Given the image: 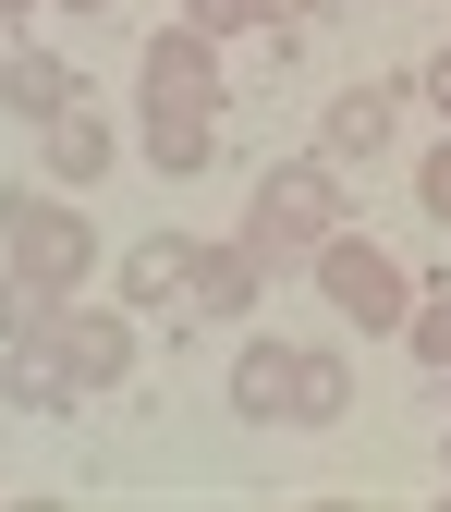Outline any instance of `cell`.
I'll return each instance as SVG.
<instances>
[{
  "instance_id": "obj_1",
  "label": "cell",
  "mask_w": 451,
  "mask_h": 512,
  "mask_svg": "<svg viewBox=\"0 0 451 512\" xmlns=\"http://www.w3.org/2000/svg\"><path fill=\"white\" fill-rule=\"evenodd\" d=\"M342 403H354L342 354H293V342H256V354L232 366V415H293V427H342Z\"/></svg>"
},
{
  "instance_id": "obj_2",
  "label": "cell",
  "mask_w": 451,
  "mask_h": 512,
  "mask_svg": "<svg viewBox=\"0 0 451 512\" xmlns=\"http://www.w3.org/2000/svg\"><path fill=\"white\" fill-rule=\"evenodd\" d=\"M330 232H342V183L317 171V159H293V171L256 183V220H244V244H256V256H317Z\"/></svg>"
},
{
  "instance_id": "obj_3",
  "label": "cell",
  "mask_w": 451,
  "mask_h": 512,
  "mask_svg": "<svg viewBox=\"0 0 451 512\" xmlns=\"http://www.w3.org/2000/svg\"><path fill=\"white\" fill-rule=\"evenodd\" d=\"M317 293H330L342 317H354V330H391V317H415V293H403V269H391V256H378V244H317Z\"/></svg>"
},
{
  "instance_id": "obj_4",
  "label": "cell",
  "mask_w": 451,
  "mask_h": 512,
  "mask_svg": "<svg viewBox=\"0 0 451 512\" xmlns=\"http://www.w3.org/2000/svg\"><path fill=\"white\" fill-rule=\"evenodd\" d=\"M0 244H13V269H49L61 293H74L86 256H98V232H86L74 208H49V196H0Z\"/></svg>"
},
{
  "instance_id": "obj_5",
  "label": "cell",
  "mask_w": 451,
  "mask_h": 512,
  "mask_svg": "<svg viewBox=\"0 0 451 512\" xmlns=\"http://www.w3.org/2000/svg\"><path fill=\"white\" fill-rule=\"evenodd\" d=\"M147 110H220V74H208V37L196 25L147 49Z\"/></svg>"
},
{
  "instance_id": "obj_6",
  "label": "cell",
  "mask_w": 451,
  "mask_h": 512,
  "mask_svg": "<svg viewBox=\"0 0 451 512\" xmlns=\"http://www.w3.org/2000/svg\"><path fill=\"white\" fill-rule=\"evenodd\" d=\"M61 354H74V391H110V378L135 366V330H122V317H61Z\"/></svg>"
},
{
  "instance_id": "obj_7",
  "label": "cell",
  "mask_w": 451,
  "mask_h": 512,
  "mask_svg": "<svg viewBox=\"0 0 451 512\" xmlns=\"http://www.w3.org/2000/svg\"><path fill=\"white\" fill-rule=\"evenodd\" d=\"M147 159L159 171H208L220 159V110H147Z\"/></svg>"
},
{
  "instance_id": "obj_8",
  "label": "cell",
  "mask_w": 451,
  "mask_h": 512,
  "mask_svg": "<svg viewBox=\"0 0 451 512\" xmlns=\"http://www.w3.org/2000/svg\"><path fill=\"white\" fill-rule=\"evenodd\" d=\"M13 403H25V415H49V403H74V354H61V330L13 342Z\"/></svg>"
},
{
  "instance_id": "obj_9",
  "label": "cell",
  "mask_w": 451,
  "mask_h": 512,
  "mask_svg": "<svg viewBox=\"0 0 451 512\" xmlns=\"http://www.w3.org/2000/svg\"><path fill=\"white\" fill-rule=\"evenodd\" d=\"M0 98H13V110H37V122H61V110H74V74H61L49 49H13V74H0Z\"/></svg>"
},
{
  "instance_id": "obj_10",
  "label": "cell",
  "mask_w": 451,
  "mask_h": 512,
  "mask_svg": "<svg viewBox=\"0 0 451 512\" xmlns=\"http://www.w3.org/2000/svg\"><path fill=\"white\" fill-rule=\"evenodd\" d=\"M0 330H13V342L61 330V281H49V269H13V281H0Z\"/></svg>"
},
{
  "instance_id": "obj_11",
  "label": "cell",
  "mask_w": 451,
  "mask_h": 512,
  "mask_svg": "<svg viewBox=\"0 0 451 512\" xmlns=\"http://www.w3.org/2000/svg\"><path fill=\"white\" fill-rule=\"evenodd\" d=\"M49 171H61V183H98V171H110V135H98L86 110H61V122H49Z\"/></svg>"
},
{
  "instance_id": "obj_12",
  "label": "cell",
  "mask_w": 451,
  "mask_h": 512,
  "mask_svg": "<svg viewBox=\"0 0 451 512\" xmlns=\"http://www.w3.org/2000/svg\"><path fill=\"white\" fill-rule=\"evenodd\" d=\"M122 281H135V305H196V256H183V244H147Z\"/></svg>"
},
{
  "instance_id": "obj_13",
  "label": "cell",
  "mask_w": 451,
  "mask_h": 512,
  "mask_svg": "<svg viewBox=\"0 0 451 512\" xmlns=\"http://www.w3.org/2000/svg\"><path fill=\"white\" fill-rule=\"evenodd\" d=\"M378 135H391V86H354V98L330 110V159H366Z\"/></svg>"
},
{
  "instance_id": "obj_14",
  "label": "cell",
  "mask_w": 451,
  "mask_h": 512,
  "mask_svg": "<svg viewBox=\"0 0 451 512\" xmlns=\"http://www.w3.org/2000/svg\"><path fill=\"white\" fill-rule=\"evenodd\" d=\"M256 13H305V0H196V37H220V25H256Z\"/></svg>"
},
{
  "instance_id": "obj_15",
  "label": "cell",
  "mask_w": 451,
  "mask_h": 512,
  "mask_svg": "<svg viewBox=\"0 0 451 512\" xmlns=\"http://www.w3.org/2000/svg\"><path fill=\"white\" fill-rule=\"evenodd\" d=\"M415 354H427V366H451V293H439V305H415Z\"/></svg>"
},
{
  "instance_id": "obj_16",
  "label": "cell",
  "mask_w": 451,
  "mask_h": 512,
  "mask_svg": "<svg viewBox=\"0 0 451 512\" xmlns=\"http://www.w3.org/2000/svg\"><path fill=\"white\" fill-rule=\"evenodd\" d=\"M415 196H427V220H451V147L427 159V183H415Z\"/></svg>"
},
{
  "instance_id": "obj_17",
  "label": "cell",
  "mask_w": 451,
  "mask_h": 512,
  "mask_svg": "<svg viewBox=\"0 0 451 512\" xmlns=\"http://www.w3.org/2000/svg\"><path fill=\"white\" fill-rule=\"evenodd\" d=\"M427 98H439V110H451V49H439V61H427Z\"/></svg>"
},
{
  "instance_id": "obj_18",
  "label": "cell",
  "mask_w": 451,
  "mask_h": 512,
  "mask_svg": "<svg viewBox=\"0 0 451 512\" xmlns=\"http://www.w3.org/2000/svg\"><path fill=\"white\" fill-rule=\"evenodd\" d=\"M13 13H25V0H0V25H13Z\"/></svg>"
},
{
  "instance_id": "obj_19",
  "label": "cell",
  "mask_w": 451,
  "mask_h": 512,
  "mask_svg": "<svg viewBox=\"0 0 451 512\" xmlns=\"http://www.w3.org/2000/svg\"><path fill=\"white\" fill-rule=\"evenodd\" d=\"M74 13H98V0H74Z\"/></svg>"
},
{
  "instance_id": "obj_20",
  "label": "cell",
  "mask_w": 451,
  "mask_h": 512,
  "mask_svg": "<svg viewBox=\"0 0 451 512\" xmlns=\"http://www.w3.org/2000/svg\"><path fill=\"white\" fill-rule=\"evenodd\" d=\"M439 464H451V439H439Z\"/></svg>"
}]
</instances>
